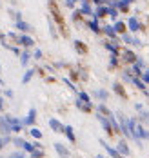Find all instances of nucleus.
Instances as JSON below:
<instances>
[{
  "instance_id": "f257e3e1",
  "label": "nucleus",
  "mask_w": 149,
  "mask_h": 158,
  "mask_svg": "<svg viewBox=\"0 0 149 158\" xmlns=\"http://www.w3.org/2000/svg\"><path fill=\"white\" fill-rule=\"evenodd\" d=\"M48 6H49V11H51V15H53V20L58 24V29H60V33H62L64 36H67L66 22H64V16H62L60 9H58V4H56V0H49V2H48Z\"/></svg>"
},
{
  "instance_id": "f03ea898",
  "label": "nucleus",
  "mask_w": 149,
  "mask_h": 158,
  "mask_svg": "<svg viewBox=\"0 0 149 158\" xmlns=\"http://www.w3.org/2000/svg\"><path fill=\"white\" fill-rule=\"evenodd\" d=\"M7 36H9V38H13L18 46H22V48H33V46H35V40L29 36V35H26V33H22V35H17V33H7Z\"/></svg>"
},
{
  "instance_id": "7ed1b4c3",
  "label": "nucleus",
  "mask_w": 149,
  "mask_h": 158,
  "mask_svg": "<svg viewBox=\"0 0 149 158\" xmlns=\"http://www.w3.org/2000/svg\"><path fill=\"white\" fill-rule=\"evenodd\" d=\"M127 29H129V33H138V31H144V26L136 16H129L127 18Z\"/></svg>"
},
{
  "instance_id": "20e7f679",
  "label": "nucleus",
  "mask_w": 149,
  "mask_h": 158,
  "mask_svg": "<svg viewBox=\"0 0 149 158\" xmlns=\"http://www.w3.org/2000/svg\"><path fill=\"white\" fill-rule=\"evenodd\" d=\"M97 118H98V122L102 124V127L106 129V133H107V135L111 136V135H113L115 131H113V126H111V122H109V118H107V116H104L102 113H97Z\"/></svg>"
},
{
  "instance_id": "39448f33",
  "label": "nucleus",
  "mask_w": 149,
  "mask_h": 158,
  "mask_svg": "<svg viewBox=\"0 0 149 158\" xmlns=\"http://www.w3.org/2000/svg\"><path fill=\"white\" fill-rule=\"evenodd\" d=\"M120 56H122V60H124L126 64H131V65L136 62V60H138V56L133 53L131 49H124V51L120 53Z\"/></svg>"
},
{
  "instance_id": "423d86ee",
  "label": "nucleus",
  "mask_w": 149,
  "mask_h": 158,
  "mask_svg": "<svg viewBox=\"0 0 149 158\" xmlns=\"http://www.w3.org/2000/svg\"><path fill=\"white\" fill-rule=\"evenodd\" d=\"M15 27H17L20 33H26V35L33 33V26H31V24H27V22H24V20H18V22H15Z\"/></svg>"
},
{
  "instance_id": "0eeeda50",
  "label": "nucleus",
  "mask_w": 149,
  "mask_h": 158,
  "mask_svg": "<svg viewBox=\"0 0 149 158\" xmlns=\"http://www.w3.org/2000/svg\"><path fill=\"white\" fill-rule=\"evenodd\" d=\"M89 2H91V0H80V11H82V15L95 16V11H93V7H91Z\"/></svg>"
},
{
  "instance_id": "6e6552de",
  "label": "nucleus",
  "mask_w": 149,
  "mask_h": 158,
  "mask_svg": "<svg viewBox=\"0 0 149 158\" xmlns=\"http://www.w3.org/2000/svg\"><path fill=\"white\" fill-rule=\"evenodd\" d=\"M100 145H104V149L107 151V155H109L111 158H124L122 155H120V153H118V151H116V149H113L109 143L106 142V140H100Z\"/></svg>"
},
{
  "instance_id": "1a4fd4ad",
  "label": "nucleus",
  "mask_w": 149,
  "mask_h": 158,
  "mask_svg": "<svg viewBox=\"0 0 149 158\" xmlns=\"http://www.w3.org/2000/svg\"><path fill=\"white\" fill-rule=\"evenodd\" d=\"M107 15H109V6H97L95 16H93V18L100 20V18H104V16H107Z\"/></svg>"
},
{
  "instance_id": "9d476101",
  "label": "nucleus",
  "mask_w": 149,
  "mask_h": 158,
  "mask_svg": "<svg viewBox=\"0 0 149 158\" xmlns=\"http://www.w3.org/2000/svg\"><path fill=\"white\" fill-rule=\"evenodd\" d=\"M104 46H106L107 51H111V55H118L120 53V48H118L116 40H107V42H104Z\"/></svg>"
},
{
  "instance_id": "9b49d317",
  "label": "nucleus",
  "mask_w": 149,
  "mask_h": 158,
  "mask_svg": "<svg viewBox=\"0 0 149 158\" xmlns=\"http://www.w3.org/2000/svg\"><path fill=\"white\" fill-rule=\"evenodd\" d=\"M55 151L58 153V156L60 158H71V153L67 151L66 145H62V143H55Z\"/></svg>"
},
{
  "instance_id": "f8f14e48",
  "label": "nucleus",
  "mask_w": 149,
  "mask_h": 158,
  "mask_svg": "<svg viewBox=\"0 0 149 158\" xmlns=\"http://www.w3.org/2000/svg\"><path fill=\"white\" fill-rule=\"evenodd\" d=\"M49 127L55 131V133H64V124L62 122H58L56 118H49Z\"/></svg>"
},
{
  "instance_id": "ddd939ff",
  "label": "nucleus",
  "mask_w": 149,
  "mask_h": 158,
  "mask_svg": "<svg viewBox=\"0 0 149 158\" xmlns=\"http://www.w3.org/2000/svg\"><path fill=\"white\" fill-rule=\"evenodd\" d=\"M113 26H115V31L118 33V35H126V33L129 31V29H127V22H122V20H116V22L113 24Z\"/></svg>"
},
{
  "instance_id": "4468645a",
  "label": "nucleus",
  "mask_w": 149,
  "mask_h": 158,
  "mask_svg": "<svg viewBox=\"0 0 149 158\" xmlns=\"http://www.w3.org/2000/svg\"><path fill=\"white\" fill-rule=\"evenodd\" d=\"M122 40L126 42V44H131V46H142V42L136 38V36H133L129 33H126V35H122Z\"/></svg>"
},
{
  "instance_id": "2eb2a0df",
  "label": "nucleus",
  "mask_w": 149,
  "mask_h": 158,
  "mask_svg": "<svg viewBox=\"0 0 149 158\" xmlns=\"http://www.w3.org/2000/svg\"><path fill=\"white\" fill-rule=\"evenodd\" d=\"M35 120H36V109H35V107H31V109H29V113H27V118H24L22 122H24V126H33Z\"/></svg>"
},
{
  "instance_id": "dca6fc26",
  "label": "nucleus",
  "mask_w": 149,
  "mask_h": 158,
  "mask_svg": "<svg viewBox=\"0 0 149 158\" xmlns=\"http://www.w3.org/2000/svg\"><path fill=\"white\" fill-rule=\"evenodd\" d=\"M87 26H89V29L95 33V35H100V33H102V27H100V24H98V20H97V18L89 20V22H87Z\"/></svg>"
},
{
  "instance_id": "f3484780",
  "label": "nucleus",
  "mask_w": 149,
  "mask_h": 158,
  "mask_svg": "<svg viewBox=\"0 0 149 158\" xmlns=\"http://www.w3.org/2000/svg\"><path fill=\"white\" fill-rule=\"evenodd\" d=\"M102 33H106L111 40H116V35H118V33L115 31V26H104V27H102Z\"/></svg>"
},
{
  "instance_id": "a211bd4d",
  "label": "nucleus",
  "mask_w": 149,
  "mask_h": 158,
  "mask_svg": "<svg viewBox=\"0 0 149 158\" xmlns=\"http://www.w3.org/2000/svg\"><path fill=\"white\" fill-rule=\"evenodd\" d=\"M113 89H115V93L120 96V98H127V93H126V89H124V85H122V84H118V82L113 84Z\"/></svg>"
},
{
  "instance_id": "6ab92c4d",
  "label": "nucleus",
  "mask_w": 149,
  "mask_h": 158,
  "mask_svg": "<svg viewBox=\"0 0 149 158\" xmlns=\"http://www.w3.org/2000/svg\"><path fill=\"white\" fill-rule=\"evenodd\" d=\"M64 135L67 136V140H69L71 143L77 142V136H75V133H73V127H71V126H66V127H64Z\"/></svg>"
},
{
  "instance_id": "aec40b11",
  "label": "nucleus",
  "mask_w": 149,
  "mask_h": 158,
  "mask_svg": "<svg viewBox=\"0 0 149 158\" xmlns=\"http://www.w3.org/2000/svg\"><path fill=\"white\" fill-rule=\"evenodd\" d=\"M116 151H118L122 156H127V155H129V147H127V143H126V142L118 143V145H116Z\"/></svg>"
},
{
  "instance_id": "412c9836",
  "label": "nucleus",
  "mask_w": 149,
  "mask_h": 158,
  "mask_svg": "<svg viewBox=\"0 0 149 158\" xmlns=\"http://www.w3.org/2000/svg\"><path fill=\"white\" fill-rule=\"evenodd\" d=\"M77 107L80 111H84V113H91V104H87V102H82L80 98L77 100Z\"/></svg>"
},
{
  "instance_id": "4be33fe9",
  "label": "nucleus",
  "mask_w": 149,
  "mask_h": 158,
  "mask_svg": "<svg viewBox=\"0 0 149 158\" xmlns=\"http://www.w3.org/2000/svg\"><path fill=\"white\" fill-rule=\"evenodd\" d=\"M75 49H77V53H80V55H85L87 53V46L80 42V40H75Z\"/></svg>"
},
{
  "instance_id": "5701e85b",
  "label": "nucleus",
  "mask_w": 149,
  "mask_h": 158,
  "mask_svg": "<svg viewBox=\"0 0 149 158\" xmlns=\"http://www.w3.org/2000/svg\"><path fill=\"white\" fill-rule=\"evenodd\" d=\"M131 82L138 87V89H140V91H146V82H144V80H140V77H133Z\"/></svg>"
},
{
  "instance_id": "b1692460",
  "label": "nucleus",
  "mask_w": 149,
  "mask_h": 158,
  "mask_svg": "<svg viewBox=\"0 0 149 158\" xmlns=\"http://www.w3.org/2000/svg\"><path fill=\"white\" fill-rule=\"evenodd\" d=\"M29 58H31V55H29V53H27V51H24V53H22V55H20V64H22V65H24V67H26V65H27V64H29Z\"/></svg>"
},
{
  "instance_id": "393cba45",
  "label": "nucleus",
  "mask_w": 149,
  "mask_h": 158,
  "mask_svg": "<svg viewBox=\"0 0 149 158\" xmlns=\"http://www.w3.org/2000/svg\"><path fill=\"white\" fill-rule=\"evenodd\" d=\"M33 75H35V69H27L26 75H24V78H22V84H29V80L33 78Z\"/></svg>"
},
{
  "instance_id": "a878e982",
  "label": "nucleus",
  "mask_w": 149,
  "mask_h": 158,
  "mask_svg": "<svg viewBox=\"0 0 149 158\" xmlns=\"http://www.w3.org/2000/svg\"><path fill=\"white\" fill-rule=\"evenodd\" d=\"M118 15H120V11H118L116 7H113V6H109V15H107V16H111V20H116Z\"/></svg>"
},
{
  "instance_id": "bb28decb",
  "label": "nucleus",
  "mask_w": 149,
  "mask_h": 158,
  "mask_svg": "<svg viewBox=\"0 0 149 158\" xmlns=\"http://www.w3.org/2000/svg\"><path fill=\"white\" fill-rule=\"evenodd\" d=\"M78 98H80L82 102H87V104H93V102H91V96L87 95V93H84V91H78Z\"/></svg>"
},
{
  "instance_id": "cd10ccee",
  "label": "nucleus",
  "mask_w": 149,
  "mask_h": 158,
  "mask_svg": "<svg viewBox=\"0 0 149 158\" xmlns=\"http://www.w3.org/2000/svg\"><path fill=\"white\" fill-rule=\"evenodd\" d=\"M98 113H102L104 116H109V114H111V111L106 107V104H100V106H98Z\"/></svg>"
},
{
  "instance_id": "c85d7f7f",
  "label": "nucleus",
  "mask_w": 149,
  "mask_h": 158,
  "mask_svg": "<svg viewBox=\"0 0 149 158\" xmlns=\"http://www.w3.org/2000/svg\"><path fill=\"white\" fill-rule=\"evenodd\" d=\"M31 156H33V158H42V156H44V151H42L40 147H35L33 153H31Z\"/></svg>"
},
{
  "instance_id": "c756f323",
  "label": "nucleus",
  "mask_w": 149,
  "mask_h": 158,
  "mask_svg": "<svg viewBox=\"0 0 149 158\" xmlns=\"http://www.w3.org/2000/svg\"><path fill=\"white\" fill-rule=\"evenodd\" d=\"M95 96H97V98H100V100H107V91H104V89H98V91L95 93Z\"/></svg>"
},
{
  "instance_id": "7c9ffc66",
  "label": "nucleus",
  "mask_w": 149,
  "mask_h": 158,
  "mask_svg": "<svg viewBox=\"0 0 149 158\" xmlns=\"http://www.w3.org/2000/svg\"><path fill=\"white\" fill-rule=\"evenodd\" d=\"M138 120H140V124H142V122H144V124H149V113L147 111H142V114H140Z\"/></svg>"
},
{
  "instance_id": "2f4dec72",
  "label": "nucleus",
  "mask_w": 149,
  "mask_h": 158,
  "mask_svg": "<svg viewBox=\"0 0 149 158\" xmlns=\"http://www.w3.org/2000/svg\"><path fill=\"white\" fill-rule=\"evenodd\" d=\"M116 65H118V55H111V62H109V67H111V69H115Z\"/></svg>"
},
{
  "instance_id": "473e14b6",
  "label": "nucleus",
  "mask_w": 149,
  "mask_h": 158,
  "mask_svg": "<svg viewBox=\"0 0 149 158\" xmlns=\"http://www.w3.org/2000/svg\"><path fill=\"white\" fill-rule=\"evenodd\" d=\"M29 133H31V136H35V138H36V140H40V138H42V133H40V131H38V129H36V127H33V129H31V131H29Z\"/></svg>"
},
{
  "instance_id": "72a5a7b5",
  "label": "nucleus",
  "mask_w": 149,
  "mask_h": 158,
  "mask_svg": "<svg viewBox=\"0 0 149 158\" xmlns=\"http://www.w3.org/2000/svg\"><path fill=\"white\" fill-rule=\"evenodd\" d=\"M36 147L35 143H29V142H26L24 143V151H27V153H33V149Z\"/></svg>"
},
{
  "instance_id": "f704fd0d",
  "label": "nucleus",
  "mask_w": 149,
  "mask_h": 158,
  "mask_svg": "<svg viewBox=\"0 0 149 158\" xmlns=\"http://www.w3.org/2000/svg\"><path fill=\"white\" fill-rule=\"evenodd\" d=\"M64 84H66V85H67V87H69V89H71V91H75V93H78V91H77V87L73 85V82H71V80L64 78Z\"/></svg>"
},
{
  "instance_id": "c9c22d12",
  "label": "nucleus",
  "mask_w": 149,
  "mask_h": 158,
  "mask_svg": "<svg viewBox=\"0 0 149 158\" xmlns=\"http://www.w3.org/2000/svg\"><path fill=\"white\" fill-rule=\"evenodd\" d=\"M77 2H80V0H66V6L69 7V9H73V7L77 6Z\"/></svg>"
},
{
  "instance_id": "e433bc0d",
  "label": "nucleus",
  "mask_w": 149,
  "mask_h": 158,
  "mask_svg": "<svg viewBox=\"0 0 149 158\" xmlns=\"http://www.w3.org/2000/svg\"><path fill=\"white\" fill-rule=\"evenodd\" d=\"M49 31H51V35H53V38H56L58 35H56V31H55V26H53V20L49 18Z\"/></svg>"
},
{
  "instance_id": "4c0bfd02",
  "label": "nucleus",
  "mask_w": 149,
  "mask_h": 158,
  "mask_svg": "<svg viewBox=\"0 0 149 158\" xmlns=\"http://www.w3.org/2000/svg\"><path fill=\"white\" fill-rule=\"evenodd\" d=\"M80 18H82V11L78 9V11H75V13H73V20H75V22H78Z\"/></svg>"
},
{
  "instance_id": "58836bf2",
  "label": "nucleus",
  "mask_w": 149,
  "mask_h": 158,
  "mask_svg": "<svg viewBox=\"0 0 149 158\" xmlns=\"http://www.w3.org/2000/svg\"><path fill=\"white\" fill-rule=\"evenodd\" d=\"M13 143H17L18 147H24V143H26V140H22V138H15V140H13Z\"/></svg>"
},
{
  "instance_id": "ea45409f",
  "label": "nucleus",
  "mask_w": 149,
  "mask_h": 158,
  "mask_svg": "<svg viewBox=\"0 0 149 158\" xmlns=\"http://www.w3.org/2000/svg\"><path fill=\"white\" fill-rule=\"evenodd\" d=\"M142 80H144L146 84H149V69H146V71H144V75H142Z\"/></svg>"
},
{
  "instance_id": "a19ab883",
  "label": "nucleus",
  "mask_w": 149,
  "mask_h": 158,
  "mask_svg": "<svg viewBox=\"0 0 149 158\" xmlns=\"http://www.w3.org/2000/svg\"><path fill=\"white\" fill-rule=\"evenodd\" d=\"M33 56H35V58H36V60H38V58H42V51H40V49H35Z\"/></svg>"
},
{
  "instance_id": "79ce46f5",
  "label": "nucleus",
  "mask_w": 149,
  "mask_h": 158,
  "mask_svg": "<svg viewBox=\"0 0 149 158\" xmlns=\"http://www.w3.org/2000/svg\"><path fill=\"white\" fill-rule=\"evenodd\" d=\"M22 131V126H11V133H20Z\"/></svg>"
},
{
  "instance_id": "37998d69",
  "label": "nucleus",
  "mask_w": 149,
  "mask_h": 158,
  "mask_svg": "<svg viewBox=\"0 0 149 158\" xmlns=\"http://www.w3.org/2000/svg\"><path fill=\"white\" fill-rule=\"evenodd\" d=\"M9 158H24V155H22V153H13Z\"/></svg>"
},
{
  "instance_id": "c03bdc74",
  "label": "nucleus",
  "mask_w": 149,
  "mask_h": 158,
  "mask_svg": "<svg viewBox=\"0 0 149 158\" xmlns=\"http://www.w3.org/2000/svg\"><path fill=\"white\" fill-rule=\"evenodd\" d=\"M135 107H136V111H144V107H142V104H136Z\"/></svg>"
},
{
  "instance_id": "a18cd8bd",
  "label": "nucleus",
  "mask_w": 149,
  "mask_h": 158,
  "mask_svg": "<svg viewBox=\"0 0 149 158\" xmlns=\"http://www.w3.org/2000/svg\"><path fill=\"white\" fill-rule=\"evenodd\" d=\"M4 143H6V140H4V138H0V149L4 147Z\"/></svg>"
},
{
  "instance_id": "49530a36",
  "label": "nucleus",
  "mask_w": 149,
  "mask_h": 158,
  "mask_svg": "<svg viewBox=\"0 0 149 158\" xmlns=\"http://www.w3.org/2000/svg\"><path fill=\"white\" fill-rule=\"evenodd\" d=\"M126 2H127V4H135V2H136V0H126Z\"/></svg>"
},
{
  "instance_id": "de8ad7c7",
  "label": "nucleus",
  "mask_w": 149,
  "mask_h": 158,
  "mask_svg": "<svg viewBox=\"0 0 149 158\" xmlns=\"http://www.w3.org/2000/svg\"><path fill=\"white\" fill-rule=\"evenodd\" d=\"M106 2H107V6H109V4H111V2H113V0H106Z\"/></svg>"
},
{
  "instance_id": "09e8293b",
  "label": "nucleus",
  "mask_w": 149,
  "mask_h": 158,
  "mask_svg": "<svg viewBox=\"0 0 149 158\" xmlns=\"http://www.w3.org/2000/svg\"><path fill=\"white\" fill-rule=\"evenodd\" d=\"M0 111H2V102H0Z\"/></svg>"
},
{
  "instance_id": "8fccbe9b",
  "label": "nucleus",
  "mask_w": 149,
  "mask_h": 158,
  "mask_svg": "<svg viewBox=\"0 0 149 158\" xmlns=\"http://www.w3.org/2000/svg\"><path fill=\"white\" fill-rule=\"evenodd\" d=\"M0 102H2V96H0Z\"/></svg>"
},
{
  "instance_id": "3c124183",
  "label": "nucleus",
  "mask_w": 149,
  "mask_h": 158,
  "mask_svg": "<svg viewBox=\"0 0 149 158\" xmlns=\"http://www.w3.org/2000/svg\"><path fill=\"white\" fill-rule=\"evenodd\" d=\"M0 85H2V82H0Z\"/></svg>"
}]
</instances>
